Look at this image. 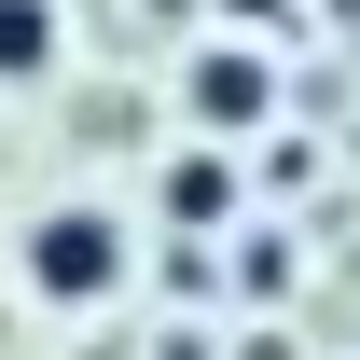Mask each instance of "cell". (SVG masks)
Wrapping results in <instances>:
<instances>
[{"label": "cell", "instance_id": "6da1fadb", "mask_svg": "<svg viewBox=\"0 0 360 360\" xmlns=\"http://www.w3.org/2000/svg\"><path fill=\"white\" fill-rule=\"evenodd\" d=\"M28 277H42V291H70V305H97V291L125 277V250H111V222H84V208H56V222L28 236Z\"/></svg>", "mask_w": 360, "mask_h": 360}, {"label": "cell", "instance_id": "7a4b0ae2", "mask_svg": "<svg viewBox=\"0 0 360 360\" xmlns=\"http://www.w3.org/2000/svg\"><path fill=\"white\" fill-rule=\"evenodd\" d=\"M194 111H208V125H250V111H264V70H250V56H208V70H194Z\"/></svg>", "mask_w": 360, "mask_h": 360}, {"label": "cell", "instance_id": "3957f363", "mask_svg": "<svg viewBox=\"0 0 360 360\" xmlns=\"http://www.w3.org/2000/svg\"><path fill=\"white\" fill-rule=\"evenodd\" d=\"M42 56H56V14L42 0H0V70H42Z\"/></svg>", "mask_w": 360, "mask_h": 360}, {"label": "cell", "instance_id": "277c9868", "mask_svg": "<svg viewBox=\"0 0 360 360\" xmlns=\"http://www.w3.org/2000/svg\"><path fill=\"white\" fill-rule=\"evenodd\" d=\"M222 194H236L222 167H167V208H180V222H222Z\"/></svg>", "mask_w": 360, "mask_h": 360}]
</instances>
